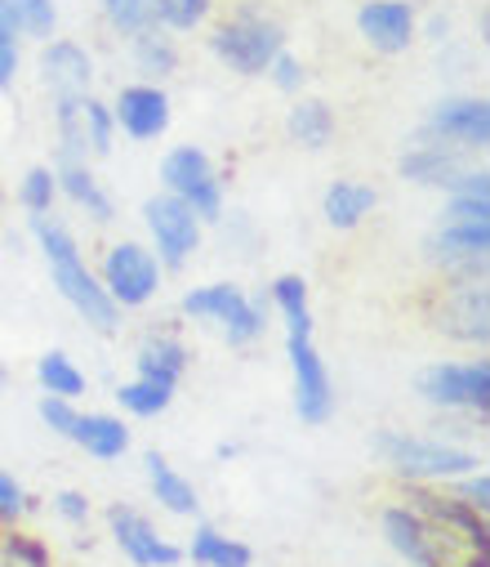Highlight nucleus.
Segmentation results:
<instances>
[{
    "mask_svg": "<svg viewBox=\"0 0 490 567\" xmlns=\"http://www.w3.org/2000/svg\"><path fill=\"white\" fill-rule=\"evenodd\" d=\"M81 130H85L90 157H107V153H112V144H116V121H112V107H107L98 94H85V99H81Z\"/></svg>",
    "mask_w": 490,
    "mask_h": 567,
    "instance_id": "33",
    "label": "nucleus"
},
{
    "mask_svg": "<svg viewBox=\"0 0 490 567\" xmlns=\"http://www.w3.org/2000/svg\"><path fill=\"white\" fill-rule=\"evenodd\" d=\"M98 14L116 37H134L156 28V0H98Z\"/></svg>",
    "mask_w": 490,
    "mask_h": 567,
    "instance_id": "32",
    "label": "nucleus"
},
{
    "mask_svg": "<svg viewBox=\"0 0 490 567\" xmlns=\"http://www.w3.org/2000/svg\"><path fill=\"white\" fill-rule=\"evenodd\" d=\"M54 514H59L67 527H85V523H90V496L67 487V492L54 496Z\"/></svg>",
    "mask_w": 490,
    "mask_h": 567,
    "instance_id": "43",
    "label": "nucleus"
},
{
    "mask_svg": "<svg viewBox=\"0 0 490 567\" xmlns=\"http://www.w3.org/2000/svg\"><path fill=\"white\" fill-rule=\"evenodd\" d=\"M10 14H14V28L23 41H37L45 45L50 37H59V6L54 0H6Z\"/></svg>",
    "mask_w": 490,
    "mask_h": 567,
    "instance_id": "31",
    "label": "nucleus"
},
{
    "mask_svg": "<svg viewBox=\"0 0 490 567\" xmlns=\"http://www.w3.org/2000/svg\"><path fill=\"white\" fill-rule=\"evenodd\" d=\"M188 362H192V353L175 331H147L134 349V371H138V380H152V384L179 389V380L188 375Z\"/></svg>",
    "mask_w": 490,
    "mask_h": 567,
    "instance_id": "17",
    "label": "nucleus"
},
{
    "mask_svg": "<svg viewBox=\"0 0 490 567\" xmlns=\"http://www.w3.org/2000/svg\"><path fill=\"white\" fill-rule=\"evenodd\" d=\"M54 175H59V197H67V202H72L76 210H85V215H90V224L107 228V224L116 219V206H112L107 188L98 184V175L90 171V162L54 166Z\"/></svg>",
    "mask_w": 490,
    "mask_h": 567,
    "instance_id": "23",
    "label": "nucleus"
},
{
    "mask_svg": "<svg viewBox=\"0 0 490 567\" xmlns=\"http://www.w3.org/2000/svg\"><path fill=\"white\" fill-rule=\"evenodd\" d=\"M19 206L28 215H50L59 206V175H54V166H32L19 179Z\"/></svg>",
    "mask_w": 490,
    "mask_h": 567,
    "instance_id": "35",
    "label": "nucleus"
},
{
    "mask_svg": "<svg viewBox=\"0 0 490 567\" xmlns=\"http://www.w3.org/2000/svg\"><path fill=\"white\" fill-rule=\"evenodd\" d=\"M357 37L366 50L397 59L419 41V10L415 0H362L357 6Z\"/></svg>",
    "mask_w": 490,
    "mask_h": 567,
    "instance_id": "15",
    "label": "nucleus"
},
{
    "mask_svg": "<svg viewBox=\"0 0 490 567\" xmlns=\"http://www.w3.org/2000/svg\"><path fill=\"white\" fill-rule=\"evenodd\" d=\"M37 415H41V424L50 434H59V439H67L72 443V430H76V402L72 398H54V393H45L41 398V406H37Z\"/></svg>",
    "mask_w": 490,
    "mask_h": 567,
    "instance_id": "40",
    "label": "nucleus"
},
{
    "mask_svg": "<svg viewBox=\"0 0 490 567\" xmlns=\"http://www.w3.org/2000/svg\"><path fill=\"white\" fill-rule=\"evenodd\" d=\"M268 305L281 313L285 336H312V305H307V281L299 272H281L268 287Z\"/></svg>",
    "mask_w": 490,
    "mask_h": 567,
    "instance_id": "27",
    "label": "nucleus"
},
{
    "mask_svg": "<svg viewBox=\"0 0 490 567\" xmlns=\"http://www.w3.org/2000/svg\"><path fill=\"white\" fill-rule=\"evenodd\" d=\"M246 300L250 296H246V287H237V281H206V287H192L179 300V313L201 322V327H223Z\"/></svg>",
    "mask_w": 490,
    "mask_h": 567,
    "instance_id": "25",
    "label": "nucleus"
},
{
    "mask_svg": "<svg viewBox=\"0 0 490 567\" xmlns=\"http://www.w3.org/2000/svg\"><path fill=\"white\" fill-rule=\"evenodd\" d=\"M184 558H192L197 567H254V549L237 536H223L210 523H197L192 545L184 549Z\"/></svg>",
    "mask_w": 490,
    "mask_h": 567,
    "instance_id": "26",
    "label": "nucleus"
},
{
    "mask_svg": "<svg viewBox=\"0 0 490 567\" xmlns=\"http://www.w3.org/2000/svg\"><path fill=\"white\" fill-rule=\"evenodd\" d=\"M107 107H112L116 134H125L129 144H156V138H166L175 125L170 90L156 81H125Z\"/></svg>",
    "mask_w": 490,
    "mask_h": 567,
    "instance_id": "11",
    "label": "nucleus"
},
{
    "mask_svg": "<svg viewBox=\"0 0 490 567\" xmlns=\"http://www.w3.org/2000/svg\"><path fill=\"white\" fill-rule=\"evenodd\" d=\"M285 134H290V144L303 148V153H325L335 144V134H340V116L325 99L294 94V103L285 112Z\"/></svg>",
    "mask_w": 490,
    "mask_h": 567,
    "instance_id": "18",
    "label": "nucleus"
},
{
    "mask_svg": "<svg viewBox=\"0 0 490 567\" xmlns=\"http://www.w3.org/2000/svg\"><path fill=\"white\" fill-rule=\"evenodd\" d=\"M0 567H6V558H0Z\"/></svg>",
    "mask_w": 490,
    "mask_h": 567,
    "instance_id": "49",
    "label": "nucleus"
},
{
    "mask_svg": "<svg viewBox=\"0 0 490 567\" xmlns=\"http://www.w3.org/2000/svg\"><path fill=\"white\" fill-rule=\"evenodd\" d=\"M428 322L446 340L486 349V340H490V296H486V281L441 277L437 291H432V305H428Z\"/></svg>",
    "mask_w": 490,
    "mask_h": 567,
    "instance_id": "9",
    "label": "nucleus"
},
{
    "mask_svg": "<svg viewBox=\"0 0 490 567\" xmlns=\"http://www.w3.org/2000/svg\"><path fill=\"white\" fill-rule=\"evenodd\" d=\"M219 331H223V344H228V349H250V344H259L263 331H268V300H254V296H250Z\"/></svg>",
    "mask_w": 490,
    "mask_h": 567,
    "instance_id": "34",
    "label": "nucleus"
},
{
    "mask_svg": "<svg viewBox=\"0 0 490 567\" xmlns=\"http://www.w3.org/2000/svg\"><path fill=\"white\" fill-rule=\"evenodd\" d=\"M143 465H147V483H152V496H156L160 509L175 514V518H197V514H201V496H197V487H192L166 456H160V452H147Z\"/></svg>",
    "mask_w": 490,
    "mask_h": 567,
    "instance_id": "24",
    "label": "nucleus"
},
{
    "mask_svg": "<svg viewBox=\"0 0 490 567\" xmlns=\"http://www.w3.org/2000/svg\"><path fill=\"white\" fill-rule=\"evenodd\" d=\"M206 45H210V54H215L228 72L254 81V76H263L268 63L285 50V23H281L272 10H263L259 0H237L228 14H219V19L210 23Z\"/></svg>",
    "mask_w": 490,
    "mask_h": 567,
    "instance_id": "2",
    "label": "nucleus"
},
{
    "mask_svg": "<svg viewBox=\"0 0 490 567\" xmlns=\"http://www.w3.org/2000/svg\"><path fill=\"white\" fill-rule=\"evenodd\" d=\"M375 456L402 478V483H450L459 474L481 470L477 452L441 443V439H419V434H402V430H379L375 434Z\"/></svg>",
    "mask_w": 490,
    "mask_h": 567,
    "instance_id": "3",
    "label": "nucleus"
},
{
    "mask_svg": "<svg viewBox=\"0 0 490 567\" xmlns=\"http://www.w3.org/2000/svg\"><path fill=\"white\" fill-rule=\"evenodd\" d=\"M432 439H441V443H472V439H481V430H486V415H472V411H437V420H432Z\"/></svg>",
    "mask_w": 490,
    "mask_h": 567,
    "instance_id": "38",
    "label": "nucleus"
},
{
    "mask_svg": "<svg viewBox=\"0 0 490 567\" xmlns=\"http://www.w3.org/2000/svg\"><path fill=\"white\" fill-rule=\"evenodd\" d=\"M37 384H41V393H54V398H81L85 389H90V380H85V371L63 353V349H50V353H41L37 358Z\"/></svg>",
    "mask_w": 490,
    "mask_h": 567,
    "instance_id": "28",
    "label": "nucleus"
},
{
    "mask_svg": "<svg viewBox=\"0 0 490 567\" xmlns=\"http://www.w3.org/2000/svg\"><path fill=\"white\" fill-rule=\"evenodd\" d=\"M459 567H490V554H481V549H468V554L459 558Z\"/></svg>",
    "mask_w": 490,
    "mask_h": 567,
    "instance_id": "47",
    "label": "nucleus"
},
{
    "mask_svg": "<svg viewBox=\"0 0 490 567\" xmlns=\"http://www.w3.org/2000/svg\"><path fill=\"white\" fill-rule=\"evenodd\" d=\"M116 402H121V411L134 415V420H156V415H166V411H170L175 389H170V384H152V380H138V375H134L129 384L116 389Z\"/></svg>",
    "mask_w": 490,
    "mask_h": 567,
    "instance_id": "29",
    "label": "nucleus"
},
{
    "mask_svg": "<svg viewBox=\"0 0 490 567\" xmlns=\"http://www.w3.org/2000/svg\"><path fill=\"white\" fill-rule=\"evenodd\" d=\"M37 72H41V85L50 99H85V94H94V81H98V63H94L90 45H81L72 37H50L37 50Z\"/></svg>",
    "mask_w": 490,
    "mask_h": 567,
    "instance_id": "13",
    "label": "nucleus"
},
{
    "mask_svg": "<svg viewBox=\"0 0 490 567\" xmlns=\"http://www.w3.org/2000/svg\"><path fill=\"white\" fill-rule=\"evenodd\" d=\"M143 224H147L152 250H156V259L166 272L188 268V259L201 250V237H206V224L170 193H152L143 202Z\"/></svg>",
    "mask_w": 490,
    "mask_h": 567,
    "instance_id": "10",
    "label": "nucleus"
},
{
    "mask_svg": "<svg viewBox=\"0 0 490 567\" xmlns=\"http://www.w3.org/2000/svg\"><path fill=\"white\" fill-rule=\"evenodd\" d=\"M0 558H6V567H54L50 545L19 527H6V536H0Z\"/></svg>",
    "mask_w": 490,
    "mask_h": 567,
    "instance_id": "36",
    "label": "nucleus"
},
{
    "mask_svg": "<svg viewBox=\"0 0 490 567\" xmlns=\"http://www.w3.org/2000/svg\"><path fill=\"white\" fill-rule=\"evenodd\" d=\"M441 224H455V228H490V197L446 193V202H441Z\"/></svg>",
    "mask_w": 490,
    "mask_h": 567,
    "instance_id": "37",
    "label": "nucleus"
},
{
    "mask_svg": "<svg viewBox=\"0 0 490 567\" xmlns=\"http://www.w3.org/2000/svg\"><path fill=\"white\" fill-rule=\"evenodd\" d=\"M32 509H37V501L23 492V483H19L10 470H0V532L19 527L23 514H32Z\"/></svg>",
    "mask_w": 490,
    "mask_h": 567,
    "instance_id": "39",
    "label": "nucleus"
},
{
    "mask_svg": "<svg viewBox=\"0 0 490 567\" xmlns=\"http://www.w3.org/2000/svg\"><path fill=\"white\" fill-rule=\"evenodd\" d=\"M98 281L107 300L125 313V309H147L156 296H160V281H166V268H160L156 250L147 241H134V237H121V241H107L103 255H98Z\"/></svg>",
    "mask_w": 490,
    "mask_h": 567,
    "instance_id": "4",
    "label": "nucleus"
},
{
    "mask_svg": "<svg viewBox=\"0 0 490 567\" xmlns=\"http://www.w3.org/2000/svg\"><path fill=\"white\" fill-rule=\"evenodd\" d=\"M424 259L455 281H486L490 259V228H455L437 224V233L424 237Z\"/></svg>",
    "mask_w": 490,
    "mask_h": 567,
    "instance_id": "14",
    "label": "nucleus"
},
{
    "mask_svg": "<svg viewBox=\"0 0 490 567\" xmlns=\"http://www.w3.org/2000/svg\"><path fill=\"white\" fill-rule=\"evenodd\" d=\"M129 63L138 72V81H156V85H166L184 54H179V41L166 32V28H147V32H134L129 37Z\"/></svg>",
    "mask_w": 490,
    "mask_h": 567,
    "instance_id": "22",
    "label": "nucleus"
},
{
    "mask_svg": "<svg viewBox=\"0 0 490 567\" xmlns=\"http://www.w3.org/2000/svg\"><path fill=\"white\" fill-rule=\"evenodd\" d=\"M160 193L179 197L201 224H219L223 219V179L219 166L206 148L197 144H179L160 157Z\"/></svg>",
    "mask_w": 490,
    "mask_h": 567,
    "instance_id": "6",
    "label": "nucleus"
},
{
    "mask_svg": "<svg viewBox=\"0 0 490 567\" xmlns=\"http://www.w3.org/2000/svg\"><path fill=\"white\" fill-rule=\"evenodd\" d=\"M72 443L94 461H121L129 452V424L112 411H81Z\"/></svg>",
    "mask_w": 490,
    "mask_h": 567,
    "instance_id": "19",
    "label": "nucleus"
},
{
    "mask_svg": "<svg viewBox=\"0 0 490 567\" xmlns=\"http://www.w3.org/2000/svg\"><path fill=\"white\" fill-rule=\"evenodd\" d=\"M10 380V371H6V362H0V384H6Z\"/></svg>",
    "mask_w": 490,
    "mask_h": 567,
    "instance_id": "48",
    "label": "nucleus"
},
{
    "mask_svg": "<svg viewBox=\"0 0 490 567\" xmlns=\"http://www.w3.org/2000/svg\"><path fill=\"white\" fill-rule=\"evenodd\" d=\"M268 81H272V90H281V94H299L303 90V81H307V68H303V59L299 54H290V50H281L272 63H268V72H263Z\"/></svg>",
    "mask_w": 490,
    "mask_h": 567,
    "instance_id": "41",
    "label": "nucleus"
},
{
    "mask_svg": "<svg viewBox=\"0 0 490 567\" xmlns=\"http://www.w3.org/2000/svg\"><path fill=\"white\" fill-rule=\"evenodd\" d=\"M472 166V157H459V153H446V148H424V144H410L402 157H397V175L415 188H450L455 175Z\"/></svg>",
    "mask_w": 490,
    "mask_h": 567,
    "instance_id": "21",
    "label": "nucleus"
},
{
    "mask_svg": "<svg viewBox=\"0 0 490 567\" xmlns=\"http://www.w3.org/2000/svg\"><path fill=\"white\" fill-rule=\"evenodd\" d=\"M419 37H428L432 45L450 41V19H446V14H432V19H424V23H419Z\"/></svg>",
    "mask_w": 490,
    "mask_h": 567,
    "instance_id": "45",
    "label": "nucleus"
},
{
    "mask_svg": "<svg viewBox=\"0 0 490 567\" xmlns=\"http://www.w3.org/2000/svg\"><path fill=\"white\" fill-rule=\"evenodd\" d=\"M215 19V0H156V28L170 37H192Z\"/></svg>",
    "mask_w": 490,
    "mask_h": 567,
    "instance_id": "30",
    "label": "nucleus"
},
{
    "mask_svg": "<svg viewBox=\"0 0 490 567\" xmlns=\"http://www.w3.org/2000/svg\"><path fill=\"white\" fill-rule=\"evenodd\" d=\"M28 228H32V237H37V246H41L45 264H50V281H54V291L63 296V305H67L85 327H94L98 336H112V331L121 327V309L107 300L98 272L85 264L76 233H72L54 210H50V215H28Z\"/></svg>",
    "mask_w": 490,
    "mask_h": 567,
    "instance_id": "1",
    "label": "nucleus"
},
{
    "mask_svg": "<svg viewBox=\"0 0 490 567\" xmlns=\"http://www.w3.org/2000/svg\"><path fill=\"white\" fill-rule=\"evenodd\" d=\"M23 72V41H0V90H14Z\"/></svg>",
    "mask_w": 490,
    "mask_h": 567,
    "instance_id": "44",
    "label": "nucleus"
},
{
    "mask_svg": "<svg viewBox=\"0 0 490 567\" xmlns=\"http://www.w3.org/2000/svg\"><path fill=\"white\" fill-rule=\"evenodd\" d=\"M415 393L432 411H472V415H486L490 411V362L486 358L428 362L415 375Z\"/></svg>",
    "mask_w": 490,
    "mask_h": 567,
    "instance_id": "8",
    "label": "nucleus"
},
{
    "mask_svg": "<svg viewBox=\"0 0 490 567\" xmlns=\"http://www.w3.org/2000/svg\"><path fill=\"white\" fill-rule=\"evenodd\" d=\"M410 144L446 148L459 157H477L490 144V103L477 94H450L428 107V116L415 125Z\"/></svg>",
    "mask_w": 490,
    "mask_h": 567,
    "instance_id": "5",
    "label": "nucleus"
},
{
    "mask_svg": "<svg viewBox=\"0 0 490 567\" xmlns=\"http://www.w3.org/2000/svg\"><path fill=\"white\" fill-rule=\"evenodd\" d=\"M285 358H290V375H294V415L303 424H325L335 415V380L331 367L316 353L312 336H285Z\"/></svg>",
    "mask_w": 490,
    "mask_h": 567,
    "instance_id": "12",
    "label": "nucleus"
},
{
    "mask_svg": "<svg viewBox=\"0 0 490 567\" xmlns=\"http://www.w3.org/2000/svg\"><path fill=\"white\" fill-rule=\"evenodd\" d=\"M379 527H384V540L393 545V554H402L410 567H459V558L468 554V545L455 532L437 527L432 518H424L410 505H388L379 514Z\"/></svg>",
    "mask_w": 490,
    "mask_h": 567,
    "instance_id": "7",
    "label": "nucleus"
},
{
    "mask_svg": "<svg viewBox=\"0 0 490 567\" xmlns=\"http://www.w3.org/2000/svg\"><path fill=\"white\" fill-rule=\"evenodd\" d=\"M379 206V193L362 179H335L331 188L321 193V215L335 233H353L371 219V210Z\"/></svg>",
    "mask_w": 490,
    "mask_h": 567,
    "instance_id": "20",
    "label": "nucleus"
},
{
    "mask_svg": "<svg viewBox=\"0 0 490 567\" xmlns=\"http://www.w3.org/2000/svg\"><path fill=\"white\" fill-rule=\"evenodd\" d=\"M0 41H23V37H19V28H14V14H10L6 0H0Z\"/></svg>",
    "mask_w": 490,
    "mask_h": 567,
    "instance_id": "46",
    "label": "nucleus"
},
{
    "mask_svg": "<svg viewBox=\"0 0 490 567\" xmlns=\"http://www.w3.org/2000/svg\"><path fill=\"white\" fill-rule=\"evenodd\" d=\"M455 501H463L468 509H477V514H486L490 509V478H486V470H472V474H459V478H450V483H441Z\"/></svg>",
    "mask_w": 490,
    "mask_h": 567,
    "instance_id": "42",
    "label": "nucleus"
},
{
    "mask_svg": "<svg viewBox=\"0 0 490 567\" xmlns=\"http://www.w3.org/2000/svg\"><path fill=\"white\" fill-rule=\"evenodd\" d=\"M107 532H112L116 549L134 567H179L184 563V549L175 540L160 536L156 523L147 514H138L134 505H112L107 509Z\"/></svg>",
    "mask_w": 490,
    "mask_h": 567,
    "instance_id": "16",
    "label": "nucleus"
}]
</instances>
